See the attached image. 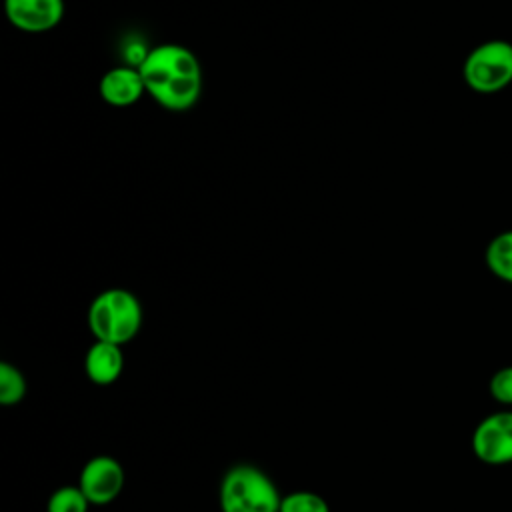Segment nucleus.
<instances>
[{
	"label": "nucleus",
	"instance_id": "f257e3e1",
	"mask_svg": "<svg viewBox=\"0 0 512 512\" xmlns=\"http://www.w3.org/2000/svg\"><path fill=\"white\" fill-rule=\"evenodd\" d=\"M146 94L164 110L186 112L202 92V68L192 50L180 44H158L138 66Z\"/></svg>",
	"mask_w": 512,
	"mask_h": 512
},
{
	"label": "nucleus",
	"instance_id": "f03ea898",
	"mask_svg": "<svg viewBox=\"0 0 512 512\" xmlns=\"http://www.w3.org/2000/svg\"><path fill=\"white\" fill-rule=\"evenodd\" d=\"M86 322L94 340L124 346L140 332L144 310L130 290L108 288L96 294L90 302Z\"/></svg>",
	"mask_w": 512,
	"mask_h": 512
},
{
	"label": "nucleus",
	"instance_id": "7ed1b4c3",
	"mask_svg": "<svg viewBox=\"0 0 512 512\" xmlns=\"http://www.w3.org/2000/svg\"><path fill=\"white\" fill-rule=\"evenodd\" d=\"M282 494L274 480L254 464L230 466L218 488L222 512H280Z\"/></svg>",
	"mask_w": 512,
	"mask_h": 512
},
{
	"label": "nucleus",
	"instance_id": "20e7f679",
	"mask_svg": "<svg viewBox=\"0 0 512 512\" xmlns=\"http://www.w3.org/2000/svg\"><path fill=\"white\" fill-rule=\"evenodd\" d=\"M462 78L476 94H498L512 84V42L502 38L474 46L462 64Z\"/></svg>",
	"mask_w": 512,
	"mask_h": 512
},
{
	"label": "nucleus",
	"instance_id": "39448f33",
	"mask_svg": "<svg viewBox=\"0 0 512 512\" xmlns=\"http://www.w3.org/2000/svg\"><path fill=\"white\" fill-rule=\"evenodd\" d=\"M472 452L486 466L512 464V410L484 416L472 432Z\"/></svg>",
	"mask_w": 512,
	"mask_h": 512
},
{
	"label": "nucleus",
	"instance_id": "423d86ee",
	"mask_svg": "<svg viewBox=\"0 0 512 512\" xmlns=\"http://www.w3.org/2000/svg\"><path fill=\"white\" fill-rule=\"evenodd\" d=\"M124 480L122 464L108 454H98L82 466L78 486L92 506H106L120 496Z\"/></svg>",
	"mask_w": 512,
	"mask_h": 512
},
{
	"label": "nucleus",
	"instance_id": "0eeeda50",
	"mask_svg": "<svg viewBox=\"0 0 512 512\" xmlns=\"http://www.w3.org/2000/svg\"><path fill=\"white\" fill-rule=\"evenodd\" d=\"M64 0H4L8 22L28 34L56 28L64 18Z\"/></svg>",
	"mask_w": 512,
	"mask_h": 512
},
{
	"label": "nucleus",
	"instance_id": "6e6552de",
	"mask_svg": "<svg viewBox=\"0 0 512 512\" xmlns=\"http://www.w3.org/2000/svg\"><path fill=\"white\" fill-rule=\"evenodd\" d=\"M98 92L108 106L128 108L136 104L142 94H146V88L140 70L132 64H122L104 72L98 84Z\"/></svg>",
	"mask_w": 512,
	"mask_h": 512
},
{
	"label": "nucleus",
	"instance_id": "1a4fd4ad",
	"mask_svg": "<svg viewBox=\"0 0 512 512\" xmlns=\"http://www.w3.org/2000/svg\"><path fill=\"white\" fill-rule=\"evenodd\" d=\"M84 372L88 380L96 386L114 384L124 372V352L122 346L94 340L84 356Z\"/></svg>",
	"mask_w": 512,
	"mask_h": 512
},
{
	"label": "nucleus",
	"instance_id": "9d476101",
	"mask_svg": "<svg viewBox=\"0 0 512 512\" xmlns=\"http://www.w3.org/2000/svg\"><path fill=\"white\" fill-rule=\"evenodd\" d=\"M484 262L492 276L512 284V230L498 232L484 250Z\"/></svg>",
	"mask_w": 512,
	"mask_h": 512
},
{
	"label": "nucleus",
	"instance_id": "9b49d317",
	"mask_svg": "<svg viewBox=\"0 0 512 512\" xmlns=\"http://www.w3.org/2000/svg\"><path fill=\"white\" fill-rule=\"evenodd\" d=\"M26 396V378L10 362H0V404L16 406Z\"/></svg>",
	"mask_w": 512,
	"mask_h": 512
},
{
	"label": "nucleus",
	"instance_id": "f8f14e48",
	"mask_svg": "<svg viewBox=\"0 0 512 512\" xmlns=\"http://www.w3.org/2000/svg\"><path fill=\"white\" fill-rule=\"evenodd\" d=\"M90 500L80 490L78 484L74 486H60L56 488L46 502V512H88Z\"/></svg>",
	"mask_w": 512,
	"mask_h": 512
},
{
	"label": "nucleus",
	"instance_id": "ddd939ff",
	"mask_svg": "<svg viewBox=\"0 0 512 512\" xmlns=\"http://www.w3.org/2000/svg\"><path fill=\"white\" fill-rule=\"evenodd\" d=\"M280 512H330V506L316 492L296 490V492L282 496Z\"/></svg>",
	"mask_w": 512,
	"mask_h": 512
},
{
	"label": "nucleus",
	"instance_id": "4468645a",
	"mask_svg": "<svg viewBox=\"0 0 512 512\" xmlns=\"http://www.w3.org/2000/svg\"><path fill=\"white\" fill-rule=\"evenodd\" d=\"M488 392L496 404L512 408V366H502L492 374Z\"/></svg>",
	"mask_w": 512,
	"mask_h": 512
}]
</instances>
